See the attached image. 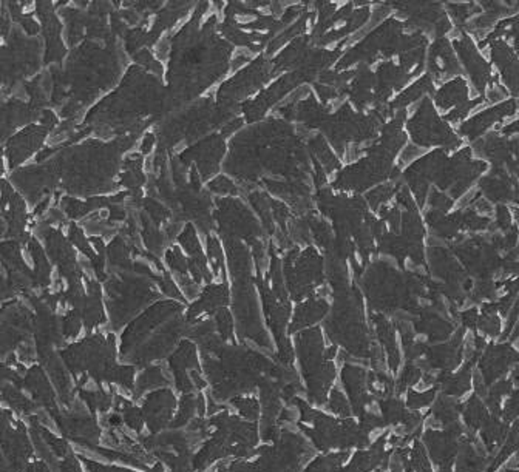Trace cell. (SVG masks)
<instances>
[{
    "instance_id": "2",
    "label": "cell",
    "mask_w": 519,
    "mask_h": 472,
    "mask_svg": "<svg viewBox=\"0 0 519 472\" xmlns=\"http://www.w3.org/2000/svg\"><path fill=\"white\" fill-rule=\"evenodd\" d=\"M54 420L65 438L73 440L75 443L88 447V449H94L96 446H99L101 426L94 414L90 412L86 406L82 410H73L68 415L59 414Z\"/></svg>"
},
{
    "instance_id": "6",
    "label": "cell",
    "mask_w": 519,
    "mask_h": 472,
    "mask_svg": "<svg viewBox=\"0 0 519 472\" xmlns=\"http://www.w3.org/2000/svg\"><path fill=\"white\" fill-rule=\"evenodd\" d=\"M516 361V352L510 346H490L481 360V371L484 377V384L492 386L494 380L509 371V367Z\"/></svg>"
},
{
    "instance_id": "20",
    "label": "cell",
    "mask_w": 519,
    "mask_h": 472,
    "mask_svg": "<svg viewBox=\"0 0 519 472\" xmlns=\"http://www.w3.org/2000/svg\"><path fill=\"white\" fill-rule=\"evenodd\" d=\"M329 410H333V412L339 414V415H343V417H348L349 414H351V408H349V404L346 402L345 395H343V393L340 391L334 389L333 392H331Z\"/></svg>"
},
{
    "instance_id": "11",
    "label": "cell",
    "mask_w": 519,
    "mask_h": 472,
    "mask_svg": "<svg viewBox=\"0 0 519 472\" xmlns=\"http://www.w3.org/2000/svg\"><path fill=\"white\" fill-rule=\"evenodd\" d=\"M462 410V406L457 402L453 400L450 397H440L436 402V406H434L433 410L430 412L434 417V423L436 425H444L448 426L451 423L457 421V417H459Z\"/></svg>"
},
{
    "instance_id": "24",
    "label": "cell",
    "mask_w": 519,
    "mask_h": 472,
    "mask_svg": "<svg viewBox=\"0 0 519 472\" xmlns=\"http://www.w3.org/2000/svg\"><path fill=\"white\" fill-rule=\"evenodd\" d=\"M59 472H84L79 457L75 456V452H71L70 456L60 460L58 463Z\"/></svg>"
},
{
    "instance_id": "9",
    "label": "cell",
    "mask_w": 519,
    "mask_h": 472,
    "mask_svg": "<svg viewBox=\"0 0 519 472\" xmlns=\"http://www.w3.org/2000/svg\"><path fill=\"white\" fill-rule=\"evenodd\" d=\"M168 384V380L160 366H149L146 371L140 373L135 380V398L142 395L147 391H155Z\"/></svg>"
},
{
    "instance_id": "10",
    "label": "cell",
    "mask_w": 519,
    "mask_h": 472,
    "mask_svg": "<svg viewBox=\"0 0 519 472\" xmlns=\"http://www.w3.org/2000/svg\"><path fill=\"white\" fill-rule=\"evenodd\" d=\"M121 417H123V423L124 425L131 429V431L136 434H141L142 428H144V417L141 412V408L135 406L134 403L127 400L124 397H116V410Z\"/></svg>"
},
{
    "instance_id": "3",
    "label": "cell",
    "mask_w": 519,
    "mask_h": 472,
    "mask_svg": "<svg viewBox=\"0 0 519 472\" xmlns=\"http://www.w3.org/2000/svg\"><path fill=\"white\" fill-rule=\"evenodd\" d=\"M177 400L170 389L161 387L149 392L142 400L141 412L150 434H160L162 429L170 426Z\"/></svg>"
},
{
    "instance_id": "8",
    "label": "cell",
    "mask_w": 519,
    "mask_h": 472,
    "mask_svg": "<svg viewBox=\"0 0 519 472\" xmlns=\"http://www.w3.org/2000/svg\"><path fill=\"white\" fill-rule=\"evenodd\" d=\"M77 395L81 402L90 412L104 414L113 406V393L112 391L104 389L102 386L94 387V389H86V387H77Z\"/></svg>"
},
{
    "instance_id": "21",
    "label": "cell",
    "mask_w": 519,
    "mask_h": 472,
    "mask_svg": "<svg viewBox=\"0 0 519 472\" xmlns=\"http://www.w3.org/2000/svg\"><path fill=\"white\" fill-rule=\"evenodd\" d=\"M519 391H513V395L507 400L504 410L501 412V417L504 419V423L509 425L510 421H516L518 419V410H519Z\"/></svg>"
},
{
    "instance_id": "17",
    "label": "cell",
    "mask_w": 519,
    "mask_h": 472,
    "mask_svg": "<svg viewBox=\"0 0 519 472\" xmlns=\"http://www.w3.org/2000/svg\"><path fill=\"white\" fill-rule=\"evenodd\" d=\"M408 456H409L408 460H409V466H412V469L418 472H433L430 460H428L424 446L420 445L419 440L414 441L413 449H409Z\"/></svg>"
},
{
    "instance_id": "5",
    "label": "cell",
    "mask_w": 519,
    "mask_h": 472,
    "mask_svg": "<svg viewBox=\"0 0 519 472\" xmlns=\"http://www.w3.org/2000/svg\"><path fill=\"white\" fill-rule=\"evenodd\" d=\"M23 387L33 393V397L38 400L42 406H45L48 414H51L53 419L59 415V409L56 404V395L51 387L50 380L40 366H33L23 380Z\"/></svg>"
},
{
    "instance_id": "1",
    "label": "cell",
    "mask_w": 519,
    "mask_h": 472,
    "mask_svg": "<svg viewBox=\"0 0 519 472\" xmlns=\"http://www.w3.org/2000/svg\"><path fill=\"white\" fill-rule=\"evenodd\" d=\"M64 365L70 373L84 380L92 378L96 386L108 384L113 369L116 367V350H114L113 335H93L77 344H71L68 349L60 352Z\"/></svg>"
},
{
    "instance_id": "23",
    "label": "cell",
    "mask_w": 519,
    "mask_h": 472,
    "mask_svg": "<svg viewBox=\"0 0 519 472\" xmlns=\"http://www.w3.org/2000/svg\"><path fill=\"white\" fill-rule=\"evenodd\" d=\"M359 426L362 429H365L366 432H371V431H374V429L383 428L386 425H385L382 417H377L376 414H372V412H364L360 415V425Z\"/></svg>"
},
{
    "instance_id": "15",
    "label": "cell",
    "mask_w": 519,
    "mask_h": 472,
    "mask_svg": "<svg viewBox=\"0 0 519 472\" xmlns=\"http://www.w3.org/2000/svg\"><path fill=\"white\" fill-rule=\"evenodd\" d=\"M516 447H518V421H515V426H513V429L510 431V434H507V441L505 445L503 446V449H501V452L496 456V458L493 460L492 464L488 466L487 472H494L496 471L501 464H503L507 458H509L513 452H516Z\"/></svg>"
},
{
    "instance_id": "29",
    "label": "cell",
    "mask_w": 519,
    "mask_h": 472,
    "mask_svg": "<svg viewBox=\"0 0 519 472\" xmlns=\"http://www.w3.org/2000/svg\"><path fill=\"white\" fill-rule=\"evenodd\" d=\"M376 472H383V471H376Z\"/></svg>"
},
{
    "instance_id": "16",
    "label": "cell",
    "mask_w": 519,
    "mask_h": 472,
    "mask_svg": "<svg viewBox=\"0 0 519 472\" xmlns=\"http://www.w3.org/2000/svg\"><path fill=\"white\" fill-rule=\"evenodd\" d=\"M231 403L240 410V414L243 415L246 420H251L255 423V420L260 417V402L257 400V398L233 397Z\"/></svg>"
},
{
    "instance_id": "18",
    "label": "cell",
    "mask_w": 519,
    "mask_h": 472,
    "mask_svg": "<svg viewBox=\"0 0 519 472\" xmlns=\"http://www.w3.org/2000/svg\"><path fill=\"white\" fill-rule=\"evenodd\" d=\"M436 391L438 387H433V389L427 391V392H414V391H409L408 392V400H407V406L412 409V410H416V409H420V408H425L428 406V404H431L434 397H436Z\"/></svg>"
},
{
    "instance_id": "14",
    "label": "cell",
    "mask_w": 519,
    "mask_h": 472,
    "mask_svg": "<svg viewBox=\"0 0 519 472\" xmlns=\"http://www.w3.org/2000/svg\"><path fill=\"white\" fill-rule=\"evenodd\" d=\"M195 414H197V397L192 395V393H184L179 402L178 414L172 420L170 428L179 429L181 426L187 425V423H190V420L195 417Z\"/></svg>"
},
{
    "instance_id": "28",
    "label": "cell",
    "mask_w": 519,
    "mask_h": 472,
    "mask_svg": "<svg viewBox=\"0 0 519 472\" xmlns=\"http://www.w3.org/2000/svg\"><path fill=\"white\" fill-rule=\"evenodd\" d=\"M464 323L470 326V328H473V326L476 324V311H470L464 315Z\"/></svg>"
},
{
    "instance_id": "22",
    "label": "cell",
    "mask_w": 519,
    "mask_h": 472,
    "mask_svg": "<svg viewBox=\"0 0 519 472\" xmlns=\"http://www.w3.org/2000/svg\"><path fill=\"white\" fill-rule=\"evenodd\" d=\"M79 460L90 472H136V471H131V469H125V468H123V466L102 464V463L94 462V460H92V458H86V457H79Z\"/></svg>"
},
{
    "instance_id": "25",
    "label": "cell",
    "mask_w": 519,
    "mask_h": 472,
    "mask_svg": "<svg viewBox=\"0 0 519 472\" xmlns=\"http://www.w3.org/2000/svg\"><path fill=\"white\" fill-rule=\"evenodd\" d=\"M481 329L488 335H498L499 319L496 317H492V315H485V317L481 319Z\"/></svg>"
},
{
    "instance_id": "4",
    "label": "cell",
    "mask_w": 519,
    "mask_h": 472,
    "mask_svg": "<svg viewBox=\"0 0 519 472\" xmlns=\"http://www.w3.org/2000/svg\"><path fill=\"white\" fill-rule=\"evenodd\" d=\"M342 381L351 398L354 415L360 417L366 412L365 408L372 402V397L366 393V373L362 367L346 365L343 367Z\"/></svg>"
},
{
    "instance_id": "26",
    "label": "cell",
    "mask_w": 519,
    "mask_h": 472,
    "mask_svg": "<svg viewBox=\"0 0 519 472\" xmlns=\"http://www.w3.org/2000/svg\"><path fill=\"white\" fill-rule=\"evenodd\" d=\"M513 391V380H501L499 383L492 386V389L488 393H492L494 397L503 398L504 395H509V393Z\"/></svg>"
},
{
    "instance_id": "12",
    "label": "cell",
    "mask_w": 519,
    "mask_h": 472,
    "mask_svg": "<svg viewBox=\"0 0 519 472\" xmlns=\"http://www.w3.org/2000/svg\"><path fill=\"white\" fill-rule=\"evenodd\" d=\"M461 412L464 414V419H466V423L472 431H478L488 419L487 409L478 395L470 398L466 406H462Z\"/></svg>"
},
{
    "instance_id": "7",
    "label": "cell",
    "mask_w": 519,
    "mask_h": 472,
    "mask_svg": "<svg viewBox=\"0 0 519 472\" xmlns=\"http://www.w3.org/2000/svg\"><path fill=\"white\" fill-rule=\"evenodd\" d=\"M457 435L448 431H427L424 435V441L430 449L433 462L439 466L453 464V460L457 456L459 443H457Z\"/></svg>"
},
{
    "instance_id": "19",
    "label": "cell",
    "mask_w": 519,
    "mask_h": 472,
    "mask_svg": "<svg viewBox=\"0 0 519 472\" xmlns=\"http://www.w3.org/2000/svg\"><path fill=\"white\" fill-rule=\"evenodd\" d=\"M420 377H422L420 369L416 367L413 363H408L405 369H403V373L401 375L399 383H397V393H402L408 386H413L418 383Z\"/></svg>"
},
{
    "instance_id": "27",
    "label": "cell",
    "mask_w": 519,
    "mask_h": 472,
    "mask_svg": "<svg viewBox=\"0 0 519 472\" xmlns=\"http://www.w3.org/2000/svg\"><path fill=\"white\" fill-rule=\"evenodd\" d=\"M25 472H51L50 469V464H48L47 462H44V460H33V462H28L25 469H23Z\"/></svg>"
},
{
    "instance_id": "13",
    "label": "cell",
    "mask_w": 519,
    "mask_h": 472,
    "mask_svg": "<svg viewBox=\"0 0 519 472\" xmlns=\"http://www.w3.org/2000/svg\"><path fill=\"white\" fill-rule=\"evenodd\" d=\"M380 409H382V419L385 425H397L402 423L407 415V408L401 398H383L379 403Z\"/></svg>"
}]
</instances>
